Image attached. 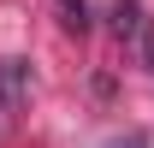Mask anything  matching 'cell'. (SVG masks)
I'll return each instance as SVG.
<instances>
[{"label":"cell","mask_w":154,"mask_h":148,"mask_svg":"<svg viewBox=\"0 0 154 148\" xmlns=\"http://www.w3.org/2000/svg\"><path fill=\"white\" fill-rule=\"evenodd\" d=\"M24 101H30V65L24 59H0V113L18 119Z\"/></svg>","instance_id":"1"},{"label":"cell","mask_w":154,"mask_h":148,"mask_svg":"<svg viewBox=\"0 0 154 148\" xmlns=\"http://www.w3.org/2000/svg\"><path fill=\"white\" fill-rule=\"evenodd\" d=\"M59 12H65V30H77V36H83V30H89V0H59Z\"/></svg>","instance_id":"2"},{"label":"cell","mask_w":154,"mask_h":148,"mask_svg":"<svg viewBox=\"0 0 154 148\" xmlns=\"http://www.w3.org/2000/svg\"><path fill=\"white\" fill-rule=\"evenodd\" d=\"M119 36H136V30H142V18H136V0H119Z\"/></svg>","instance_id":"3"},{"label":"cell","mask_w":154,"mask_h":148,"mask_svg":"<svg viewBox=\"0 0 154 148\" xmlns=\"http://www.w3.org/2000/svg\"><path fill=\"white\" fill-rule=\"evenodd\" d=\"M125 148H148V142H142V136H131V142H125Z\"/></svg>","instance_id":"4"}]
</instances>
